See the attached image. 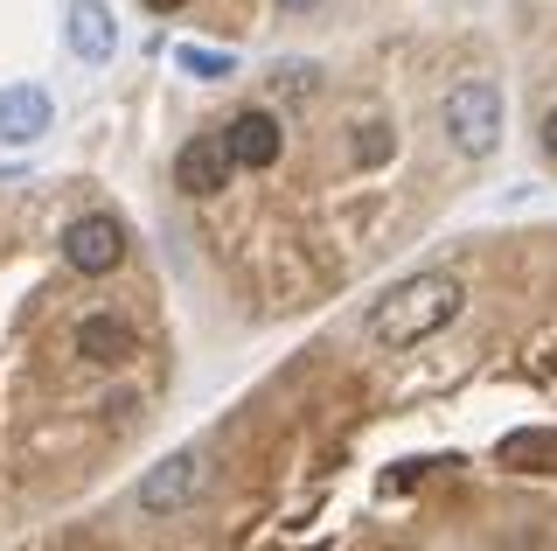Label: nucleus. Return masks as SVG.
Returning a JSON list of instances; mask_svg holds the SVG:
<instances>
[{"label":"nucleus","mask_w":557,"mask_h":551,"mask_svg":"<svg viewBox=\"0 0 557 551\" xmlns=\"http://www.w3.org/2000/svg\"><path fill=\"white\" fill-rule=\"evenodd\" d=\"M467 315V286L453 272H411V280L383 286L362 315V335L383 342V350H411V342H432L440 329Z\"/></svg>","instance_id":"1"},{"label":"nucleus","mask_w":557,"mask_h":551,"mask_svg":"<svg viewBox=\"0 0 557 551\" xmlns=\"http://www.w3.org/2000/svg\"><path fill=\"white\" fill-rule=\"evenodd\" d=\"M502 119H509V106H502V91H495L487 77L453 84L446 106H440L446 140H453V154H467V161H481V154H495V147H502Z\"/></svg>","instance_id":"2"},{"label":"nucleus","mask_w":557,"mask_h":551,"mask_svg":"<svg viewBox=\"0 0 557 551\" xmlns=\"http://www.w3.org/2000/svg\"><path fill=\"white\" fill-rule=\"evenodd\" d=\"M202 481H209V461L196 454V446H182V454H168L161 468H147V481H139V510L174 516V510H188L202 495Z\"/></svg>","instance_id":"3"},{"label":"nucleus","mask_w":557,"mask_h":551,"mask_svg":"<svg viewBox=\"0 0 557 551\" xmlns=\"http://www.w3.org/2000/svg\"><path fill=\"white\" fill-rule=\"evenodd\" d=\"M63 266L70 272H91V280H98V272H119V266H126V223H119V217H77V223H70V231H63Z\"/></svg>","instance_id":"4"},{"label":"nucleus","mask_w":557,"mask_h":551,"mask_svg":"<svg viewBox=\"0 0 557 551\" xmlns=\"http://www.w3.org/2000/svg\"><path fill=\"white\" fill-rule=\"evenodd\" d=\"M237 175V154L223 133H202V140H188L182 154H174V182L188 188V196H223Z\"/></svg>","instance_id":"5"},{"label":"nucleus","mask_w":557,"mask_h":551,"mask_svg":"<svg viewBox=\"0 0 557 551\" xmlns=\"http://www.w3.org/2000/svg\"><path fill=\"white\" fill-rule=\"evenodd\" d=\"M49 119H57V106H49L42 84H0V140L28 147L49 133Z\"/></svg>","instance_id":"6"},{"label":"nucleus","mask_w":557,"mask_h":551,"mask_svg":"<svg viewBox=\"0 0 557 551\" xmlns=\"http://www.w3.org/2000/svg\"><path fill=\"white\" fill-rule=\"evenodd\" d=\"M63 36H70V49H77L84 63H112V49H119V22H112V8H104V0H70Z\"/></svg>","instance_id":"7"},{"label":"nucleus","mask_w":557,"mask_h":551,"mask_svg":"<svg viewBox=\"0 0 557 551\" xmlns=\"http://www.w3.org/2000/svg\"><path fill=\"white\" fill-rule=\"evenodd\" d=\"M223 140H231L237 168H278V119L272 112H237L223 126Z\"/></svg>","instance_id":"8"},{"label":"nucleus","mask_w":557,"mask_h":551,"mask_svg":"<svg viewBox=\"0 0 557 551\" xmlns=\"http://www.w3.org/2000/svg\"><path fill=\"white\" fill-rule=\"evenodd\" d=\"M77 356L84 364H104V370L133 364V329L119 315H84L77 321Z\"/></svg>","instance_id":"9"},{"label":"nucleus","mask_w":557,"mask_h":551,"mask_svg":"<svg viewBox=\"0 0 557 551\" xmlns=\"http://www.w3.org/2000/svg\"><path fill=\"white\" fill-rule=\"evenodd\" d=\"M495 461L516 475H550L557 468V426H516V433H502Z\"/></svg>","instance_id":"10"},{"label":"nucleus","mask_w":557,"mask_h":551,"mask_svg":"<svg viewBox=\"0 0 557 551\" xmlns=\"http://www.w3.org/2000/svg\"><path fill=\"white\" fill-rule=\"evenodd\" d=\"M174 71H188V77H231L237 57H231V49H196V42H182V49H174Z\"/></svg>","instance_id":"11"},{"label":"nucleus","mask_w":557,"mask_h":551,"mask_svg":"<svg viewBox=\"0 0 557 551\" xmlns=\"http://www.w3.org/2000/svg\"><path fill=\"white\" fill-rule=\"evenodd\" d=\"M356 133H362V140H356V161H362V168H376L383 154L397 147V140H391V126H356Z\"/></svg>","instance_id":"12"},{"label":"nucleus","mask_w":557,"mask_h":551,"mask_svg":"<svg viewBox=\"0 0 557 551\" xmlns=\"http://www.w3.org/2000/svg\"><path fill=\"white\" fill-rule=\"evenodd\" d=\"M544 154H550V161H557V106L544 112Z\"/></svg>","instance_id":"13"},{"label":"nucleus","mask_w":557,"mask_h":551,"mask_svg":"<svg viewBox=\"0 0 557 551\" xmlns=\"http://www.w3.org/2000/svg\"><path fill=\"white\" fill-rule=\"evenodd\" d=\"M278 8H286V14H307V8H321V0H278Z\"/></svg>","instance_id":"14"},{"label":"nucleus","mask_w":557,"mask_h":551,"mask_svg":"<svg viewBox=\"0 0 557 551\" xmlns=\"http://www.w3.org/2000/svg\"><path fill=\"white\" fill-rule=\"evenodd\" d=\"M147 8H153V14H174V8H188V0H147Z\"/></svg>","instance_id":"15"}]
</instances>
